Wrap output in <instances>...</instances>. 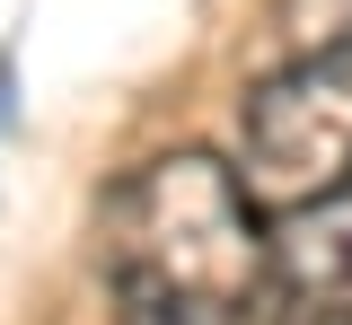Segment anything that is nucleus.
<instances>
[{
	"instance_id": "obj_1",
	"label": "nucleus",
	"mask_w": 352,
	"mask_h": 325,
	"mask_svg": "<svg viewBox=\"0 0 352 325\" xmlns=\"http://www.w3.org/2000/svg\"><path fill=\"white\" fill-rule=\"evenodd\" d=\"M97 255L132 325H256L273 308V237L212 149L141 158L97 211Z\"/></svg>"
},
{
	"instance_id": "obj_2",
	"label": "nucleus",
	"mask_w": 352,
	"mask_h": 325,
	"mask_svg": "<svg viewBox=\"0 0 352 325\" xmlns=\"http://www.w3.org/2000/svg\"><path fill=\"white\" fill-rule=\"evenodd\" d=\"M238 176L264 211H317L352 193V27L273 62L238 97Z\"/></svg>"
},
{
	"instance_id": "obj_3",
	"label": "nucleus",
	"mask_w": 352,
	"mask_h": 325,
	"mask_svg": "<svg viewBox=\"0 0 352 325\" xmlns=\"http://www.w3.org/2000/svg\"><path fill=\"white\" fill-rule=\"evenodd\" d=\"M273 317L282 325H352V193L291 211L273 229Z\"/></svg>"
}]
</instances>
